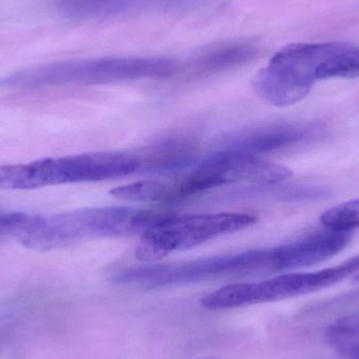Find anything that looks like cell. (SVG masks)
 <instances>
[{
    "label": "cell",
    "mask_w": 359,
    "mask_h": 359,
    "mask_svg": "<svg viewBox=\"0 0 359 359\" xmlns=\"http://www.w3.org/2000/svg\"><path fill=\"white\" fill-rule=\"evenodd\" d=\"M168 215L163 211L124 206L90 207L50 215H33L18 238L27 248L53 250L92 238L142 234Z\"/></svg>",
    "instance_id": "obj_1"
},
{
    "label": "cell",
    "mask_w": 359,
    "mask_h": 359,
    "mask_svg": "<svg viewBox=\"0 0 359 359\" xmlns=\"http://www.w3.org/2000/svg\"><path fill=\"white\" fill-rule=\"evenodd\" d=\"M179 61L168 57H103L73 59L16 72L1 81L17 88L65 86H104L144 79H161L178 73Z\"/></svg>",
    "instance_id": "obj_2"
},
{
    "label": "cell",
    "mask_w": 359,
    "mask_h": 359,
    "mask_svg": "<svg viewBox=\"0 0 359 359\" xmlns=\"http://www.w3.org/2000/svg\"><path fill=\"white\" fill-rule=\"evenodd\" d=\"M140 170L138 156L98 151L0 166V189L31 190L126 178Z\"/></svg>",
    "instance_id": "obj_3"
},
{
    "label": "cell",
    "mask_w": 359,
    "mask_h": 359,
    "mask_svg": "<svg viewBox=\"0 0 359 359\" xmlns=\"http://www.w3.org/2000/svg\"><path fill=\"white\" fill-rule=\"evenodd\" d=\"M349 43H292L278 50L255 75L253 90L274 107H284L303 100L320 80L323 67Z\"/></svg>",
    "instance_id": "obj_4"
},
{
    "label": "cell",
    "mask_w": 359,
    "mask_h": 359,
    "mask_svg": "<svg viewBox=\"0 0 359 359\" xmlns=\"http://www.w3.org/2000/svg\"><path fill=\"white\" fill-rule=\"evenodd\" d=\"M269 271L273 272L272 248H261L181 263L145 264L118 272L114 280L118 284L158 288Z\"/></svg>",
    "instance_id": "obj_5"
},
{
    "label": "cell",
    "mask_w": 359,
    "mask_h": 359,
    "mask_svg": "<svg viewBox=\"0 0 359 359\" xmlns=\"http://www.w3.org/2000/svg\"><path fill=\"white\" fill-rule=\"evenodd\" d=\"M257 222V215L247 212L170 213L141 234L135 257L142 263H154L170 253L188 250L219 236L246 229Z\"/></svg>",
    "instance_id": "obj_6"
},
{
    "label": "cell",
    "mask_w": 359,
    "mask_h": 359,
    "mask_svg": "<svg viewBox=\"0 0 359 359\" xmlns=\"http://www.w3.org/2000/svg\"><path fill=\"white\" fill-rule=\"evenodd\" d=\"M324 130V126L316 122H270L228 133L221 139V145L229 151L268 155L306 144Z\"/></svg>",
    "instance_id": "obj_7"
},
{
    "label": "cell",
    "mask_w": 359,
    "mask_h": 359,
    "mask_svg": "<svg viewBox=\"0 0 359 359\" xmlns=\"http://www.w3.org/2000/svg\"><path fill=\"white\" fill-rule=\"evenodd\" d=\"M358 273L359 255L320 271L286 273L261 282H251L249 294L255 305L284 301L329 288Z\"/></svg>",
    "instance_id": "obj_8"
},
{
    "label": "cell",
    "mask_w": 359,
    "mask_h": 359,
    "mask_svg": "<svg viewBox=\"0 0 359 359\" xmlns=\"http://www.w3.org/2000/svg\"><path fill=\"white\" fill-rule=\"evenodd\" d=\"M351 232L327 231L272 248L274 271H288L318 265L337 255L351 241Z\"/></svg>",
    "instance_id": "obj_9"
},
{
    "label": "cell",
    "mask_w": 359,
    "mask_h": 359,
    "mask_svg": "<svg viewBox=\"0 0 359 359\" xmlns=\"http://www.w3.org/2000/svg\"><path fill=\"white\" fill-rule=\"evenodd\" d=\"M257 42L249 39L217 42L194 53L184 65L189 77H208L240 69L259 55Z\"/></svg>",
    "instance_id": "obj_10"
},
{
    "label": "cell",
    "mask_w": 359,
    "mask_h": 359,
    "mask_svg": "<svg viewBox=\"0 0 359 359\" xmlns=\"http://www.w3.org/2000/svg\"><path fill=\"white\" fill-rule=\"evenodd\" d=\"M201 0H57L63 16L76 20H95L147 8H182Z\"/></svg>",
    "instance_id": "obj_11"
},
{
    "label": "cell",
    "mask_w": 359,
    "mask_h": 359,
    "mask_svg": "<svg viewBox=\"0 0 359 359\" xmlns=\"http://www.w3.org/2000/svg\"><path fill=\"white\" fill-rule=\"evenodd\" d=\"M196 144L188 137H172L143 151L140 170L160 174H174L196 161Z\"/></svg>",
    "instance_id": "obj_12"
},
{
    "label": "cell",
    "mask_w": 359,
    "mask_h": 359,
    "mask_svg": "<svg viewBox=\"0 0 359 359\" xmlns=\"http://www.w3.org/2000/svg\"><path fill=\"white\" fill-rule=\"evenodd\" d=\"M276 184H257L255 187L245 188L232 194L234 198H270L278 201L312 200L324 198L328 194L326 189L313 186H290Z\"/></svg>",
    "instance_id": "obj_13"
},
{
    "label": "cell",
    "mask_w": 359,
    "mask_h": 359,
    "mask_svg": "<svg viewBox=\"0 0 359 359\" xmlns=\"http://www.w3.org/2000/svg\"><path fill=\"white\" fill-rule=\"evenodd\" d=\"M325 341L344 359H359V318L345 316L325 331Z\"/></svg>",
    "instance_id": "obj_14"
},
{
    "label": "cell",
    "mask_w": 359,
    "mask_h": 359,
    "mask_svg": "<svg viewBox=\"0 0 359 359\" xmlns=\"http://www.w3.org/2000/svg\"><path fill=\"white\" fill-rule=\"evenodd\" d=\"M320 222L326 229L351 232L359 228V198L341 203L323 213Z\"/></svg>",
    "instance_id": "obj_15"
},
{
    "label": "cell",
    "mask_w": 359,
    "mask_h": 359,
    "mask_svg": "<svg viewBox=\"0 0 359 359\" xmlns=\"http://www.w3.org/2000/svg\"><path fill=\"white\" fill-rule=\"evenodd\" d=\"M355 77H359V46L351 44L331 59L320 74V80Z\"/></svg>",
    "instance_id": "obj_16"
},
{
    "label": "cell",
    "mask_w": 359,
    "mask_h": 359,
    "mask_svg": "<svg viewBox=\"0 0 359 359\" xmlns=\"http://www.w3.org/2000/svg\"><path fill=\"white\" fill-rule=\"evenodd\" d=\"M32 215L25 212H1L0 211V236H19L31 222Z\"/></svg>",
    "instance_id": "obj_17"
},
{
    "label": "cell",
    "mask_w": 359,
    "mask_h": 359,
    "mask_svg": "<svg viewBox=\"0 0 359 359\" xmlns=\"http://www.w3.org/2000/svg\"><path fill=\"white\" fill-rule=\"evenodd\" d=\"M355 278H356V280H359V273L358 274V276H355Z\"/></svg>",
    "instance_id": "obj_18"
}]
</instances>
